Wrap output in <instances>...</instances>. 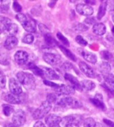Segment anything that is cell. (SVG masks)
I'll list each match as a JSON object with an SVG mask.
<instances>
[{
    "label": "cell",
    "mask_w": 114,
    "mask_h": 127,
    "mask_svg": "<svg viewBox=\"0 0 114 127\" xmlns=\"http://www.w3.org/2000/svg\"><path fill=\"white\" fill-rule=\"evenodd\" d=\"M81 55L84 58V59L88 62L91 63L92 64H95L97 63V61H98L97 56L93 53L81 49Z\"/></svg>",
    "instance_id": "ac0fdd59"
},
{
    "label": "cell",
    "mask_w": 114,
    "mask_h": 127,
    "mask_svg": "<svg viewBox=\"0 0 114 127\" xmlns=\"http://www.w3.org/2000/svg\"><path fill=\"white\" fill-rule=\"evenodd\" d=\"M9 1H1L0 11L1 13H6L9 9Z\"/></svg>",
    "instance_id": "1f68e13d"
},
{
    "label": "cell",
    "mask_w": 114,
    "mask_h": 127,
    "mask_svg": "<svg viewBox=\"0 0 114 127\" xmlns=\"http://www.w3.org/2000/svg\"><path fill=\"white\" fill-rule=\"evenodd\" d=\"M112 35L114 36V27H112Z\"/></svg>",
    "instance_id": "816d5d0a"
},
{
    "label": "cell",
    "mask_w": 114,
    "mask_h": 127,
    "mask_svg": "<svg viewBox=\"0 0 114 127\" xmlns=\"http://www.w3.org/2000/svg\"><path fill=\"white\" fill-rule=\"evenodd\" d=\"M5 84H6V78L5 76L3 75L2 71H1L0 73V86L1 89H4L5 87Z\"/></svg>",
    "instance_id": "f35d334b"
},
{
    "label": "cell",
    "mask_w": 114,
    "mask_h": 127,
    "mask_svg": "<svg viewBox=\"0 0 114 127\" xmlns=\"http://www.w3.org/2000/svg\"><path fill=\"white\" fill-rule=\"evenodd\" d=\"M101 56L106 61H110L111 60L113 57L112 55L108 51H101Z\"/></svg>",
    "instance_id": "8d00e7d4"
},
{
    "label": "cell",
    "mask_w": 114,
    "mask_h": 127,
    "mask_svg": "<svg viewBox=\"0 0 114 127\" xmlns=\"http://www.w3.org/2000/svg\"><path fill=\"white\" fill-rule=\"evenodd\" d=\"M39 28H40V31H42V33L44 34L47 33H49V29L47 28L46 25H44V24H40L39 25Z\"/></svg>",
    "instance_id": "ee69618b"
},
{
    "label": "cell",
    "mask_w": 114,
    "mask_h": 127,
    "mask_svg": "<svg viewBox=\"0 0 114 127\" xmlns=\"http://www.w3.org/2000/svg\"><path fill=\"white\" fill-rule=\"evenodd\" d=\"M75 41L77 42V43L80 45L83 46V47H85L87 45V42L86 40H85L83 38V37L81 35H77L76 37H75Z\"/></svg>",
    "instance_id": "74e56055"
},
{
    "label": "cell",
    "mask_w": 114,
    "mask_h": 127,
    "mask_svg": "<svg viewBox=\"0 0 114 127\" xmlns=\"http://www.w3.org/2000/svg\"><path fill=\"white\" fill-rule=\"evenodd\" d=\"M28 67L37 76H39V77H44V73L42 68H40L36 66L33 63H29L28 64Z\"/></svg>",
    "instance_id": "d4e9b609"
},
{
    "label": "cell",
    "mask_w": 114,
    "mask_h": 127,
    "mask_svg": "<svg viewBox=\"0 0 114 127\" xmlns=\"http://www.w3.org/2000/svg\"><path fill=\"white\" fill-rule=\"evenodd\" d=\"M112 20H113V21H114V15H112Z\"/></svg>",
    "instance_id": "db71d44e"
},
{
    "label": "cell",
    "mask_w": 114,
    "mask_h": 127,
    "mask_svg": "<svg viewBox=\"0 0 114 127\" xmlns=\"http://www.w3.org/2000/svg\"><path fill=\"white\" fill-rule=\"evenodd\" d=\"M81 120L82 118L79 115H69L63 118L62 122L63 125H66L67 123H76L79 124L81 123Z\"/></svg>",
    "instance_id": "44dd1931"
},
{
    "label": "cell",
    "mask_w": 114,
    "mask_h": 127,
    "mask_svg": "<svg viewBox=\"0 0 114 127\" xmlns=\"http://www.w3.org/2000/svg\"><path fill=\"white\" fill-rule=\"evenodd\" d=\"M3 98L5 101L13 104H17L21 102L20 98L17 95H15L11 93H6L3 95Z\"/></svg>",
    "instance_id": "4fadbf2b"
},
{
    "label": "cell",
    "mask_w": 114,
    "mask_h": 127,
    "mask_svg": "<svg viewBox=\"0 0 114 127\" xmlns=\"http://www.w3.org/2000/svg\"><path fill=\"white\" fill-rule=\"evenodd\" d=\"M42 69L44 71V76L48 79H51V80H58L60 78L59 75L57 74V73L54 69L46 67H42Z\"/></svg>",
    "instance_id": "e0dca14e"
},
{
    "label": "cell",
    "mask_w": 114,
    "mask_h": 127,
    "mask_svg": "<svg viewBox=\"0 0 114 127\" xmlns=\"http://www.w3.org/2000/svg\"><path fill=\"white\" fill-rule=\"evenodd\" d=\"M13 9H14L15 12H21L22 10V7L20 5V4L17 1H13Z\"/></svg>",
    "instance_id": "ab89813d"
},
{
    "label": "cell",
    "mask_w": 114,
    "mask_h": 127,
    "mask_svg": "<svg viewBox=\"0 0 114 127\" xmlns=\"http://www.w3.org/2000/svg\"><path fill=\"white\" fill-rule=\"evenodd\" d=\"M81 85L85 91H92L96 88V84L91 80H83L81 82Z\"/></svg>",
    "instance_id": "7402d4cb"
},
{
    "label": "cell",
    "mask_w": 114,
    "mask_h": 127,
    "mask_svg": "<svg viewBox=\"0 0 114 127\" xmlns=\"http://www.w3.org/2000/svg\"><path fill=\"white\" fill-rule=\"evenodd\" d=\"M85 3H89V4L91 5H94L96 3V1H86Z\"/></svg>",
    "instance_id": "f907efd6"
},
{
    "label": "cell",
    "mask_w": 114,
    "mask_h": 127,
    "mask_svg": "<svg viewBox=\"0 0 114 127\" xmlns=\"http://www.w3.org/2000/svg\"><path fill=\"white\" fill-rule=\"evenodd\" d=\"M46 100H47L48 102L51 103V104L54 103V102H56V100H57V95L54 93L48 94L47 97H46Z\"/></svg>",
    "instance_id": "d590c367"
},
{
    "label": "cell",
    "mask_w": 114,
    "mask_h": 127,
    "mask_svg": "<svg viewBox=\"0 0 114 127\" xmlns=\"http://www.w3.org/2000/svg\"><path fill=\"white\" fill-rule=\"evenodd\" d=\"M18 44V39L15 36H9L7 38L4 43L5 48L7 50H11Z\"/></svg>",
    "instance_id": "9a60e30c"
},
{
    "label": "cell",
    "mask_w": 114,
    "mask_h": 127,
    "mask_svg": "<svg viewBox=\"0 0 114 127\" xmlns=\"http://www.w3.org/2000/svg\"><path fill=\"white\" fill-rule=\"evenodd\" d=\"M79 69L87 77L89 78H95L96 77V74L93 69L91 68L87 63L83 61H81L79 63Z\"/></svg>",
    "instance_id": "30bf717a"
},
{
    "label": "cell",
    "mask_w": 114,
    "mask_h": 127,
    "mask_svg": "<svg viewBox=\"0 0 114 127\" xmlns=\"http://www.w3.org/2000/svg\"><path fill=\"white\" fill-rule=\"evenodd\" d=\"M89 100L92 102V104L93 105H95L96 107L102 109V110H106V106L105 104H104V101H103V97H102V95L97 94L95 96V97L90 98Z\"/></svg>",
    "instance_id": "5bb4252c"
},
{
    "label": "cell",
    "mask_w": 114,
    "mask_h": 127,
    "mask_svg": "<svg viewBox=\"0 0 114 127\" xmlns=\"http://www.w3.org/2000/svg\"><path fill=\"white\" fill-rule=\"evenodd\" d=\"M25 121H26V116L24 111L20 109L16 110L13 115V124L16 127H20L25 124Z\"/></svg>",
    "instance_id": "277c9868"
},
{
    "label": "cell",
    "mask_w": 114,
    "mask_h": 127,
    "mask_svg": "<svg viewBox=\"0 0 114 127\" xmlns=\"http://www.w3.org/2000/svg\"><path fill=\"white\" fill-rule=\"evenodd\" d=\"M76 11L84 16H89L93 13V9L89 5L79 3L76 5Z\"/></svg>",
    "instance_id": "9c48e42d"
},
{
    "label": "cell",
    "mask_w": 114,
    "mask_h": 127,
    "mask_svg": "<svg viewBox=\"0 0 114 127\" xmlns=\"http://www.w3.org/2000/svg\"><path fill=\"white\" fill-rule=\"evenodd\" d=\"M0 23H1V33H3L5 29H6V27L12 23L11 21V19H9L8 17L1 16L0 17Z\"/></svg>",
    "instance_id": "83f0119b"
},
{
    "label": "cell",
    "mask_w": 114,
    "mask_h": 127,
    "mask_svg": "<svg viewBox=\"0 0 114 127\" xmlns=\"http://www.w3.org/2000/svg\"><path fill=\"white\" fill-rule=\"evenodd\" d=\"M61 67H62V69L63 70H65V71H69V70H71V68H73V65L71 63H69L65 62L61 66Z\"/></svg>",
    "instance_id": "7bdbcfd3"
},
{
    "label": "cell",
    "mask_w": 114,
    "mask_h": 127,
    "mask_svg": "<svg viewBox=\"0 0 114 127\" xmlns=\"http://www.w3.org/2000/svg\"><path fill=\"white\" fill-rule=\"evenodd\" d=\"M52 104L48 102L47 100L44 101L42 102L39 108H37L36 110L33 113L32 117L35 120H40L43 119L44 117L48 115L51 109H52Z\"/></svg>",
    "instance_id": "3957f363"
},
{
    "label": "cell",
    "mask_w": 114,
    "mask_h": 127,
    "mask_svg": "<svg viewBox=\"0 0 114 127\" xmlns=\"http://www.w3.org/2000/svg\"><path fill=\"white\" fill-rule=\"evenodd\" d=\"M61 127L59 126V125H54V126H52V127Z\"/></svg>",
    "instance_id": "f5cc1de1"
},
{
    "label": "cell",
    "mask_w": 114,
    "mask_h": 127,
    "mask_svg": "<svg viewBox=\"0 0 114 127\" xmlns=\"http://www.w3.org/2000/svg\"><path fill=\"white\" fill-rule=\"evenodd\" d=\"M33 41H34V36L32 34L30 33L25 35L22 39V41L24 43L26 44H31L33 42Z\"/></svg>",
    "instance_id": "836d02e7"
},
{
    "label": "cell",
    "mask_w": 114,
    "mask_h": 127,
    "mask_svg": "<svg viewBox=\"0 0 114 127\" xmlns=\"http://www.w3.org/2000/svg\"><path fill=\"white\" fill-rule=\"evenodd\" d=\"M108 9L110 11H114V1H108Z\"/></svg>",
    "instance_id": "f6af8a7d"
},
{
    "label": "cell",
    "mask_w": 114,
    "mask_h": 127,
    "mask_svg": "<svg viewBox=\"0 0 114 127\" xmlns=\"http://www.w3.org/2000/svg\"><path fill=\"white\" fill-rule=\"evenodd\" d=\"M46 124L48 125L49 127H51L54 125H59V123L62 122V119L60 117H59L57 115H54V114H50L48 115L46 117L45 119Z\"/></svg>",
    "instance_id": "7c38bea8"
},
{
    "label": "cell",
    "mask_w": 114,
    "mask_h": 127,
    "mask_svg": "<svg viewBox=\"0 0 114 127\" xmlns=\"http://www.w3.org/2000/svg\"><path fill=\"white\" fill-rule=\"evenodd\" d=\"M55 91L58 96H65L75 93V89H73L71 85H61L58 87L56 88Z\"/></svg>",
    "instance_id": "52a82bcc"
},
{
    "label": "cell",
    "mask_w": 114,
    "mask_h": 127,
    "mask_svg": "<svg viewBox=\"0 0 114 127\" xmlns=\"http://www.w3.org/2000/svg\"><path fill=\"white\" fill-rule=\"evenodd\" d=\"M43 59L48 64L52 66L57 65L60 63L61 61V58L59 55L52 53H45L43 55Z\"/></svg>",
    "instance_id": "5b68a950"
},
{
    "label": "cell",
    "mask_w": 114,
    "mask_h": 127,
    "mask_svg": "<svg viewBox=\"0 0 114 127\" xmlns=\"http://www.w3.org/2000/svg\"><path fill=\"white\" fill-rule=\"evenodd\" d=\"M85 23L88 24V25H93V24H96V19L94 17H88L87 19H85Z\"/></svg>",
    "instance_id": "b9f144b4"
},
{
    "label": "cell",
    "mask_w": 114,
    "mask_h": 127,
    "mask_svg": "<svg viewBox=\"0 0 114 127\" xmlns=\"http://www.w3.org/2000/svg\"><path fill=\"white\" fill-rule=\"evenodd\" d=\"M97 125H96V121H94V119L89 117L87 118L84 121L83 123V127H96Z\"/></svg>",
    "instance_id": "4dcf8cb0"
},
{
    "label": "cell",
    "mask_w": 114,
    "mask_h": 127,
    "mask_svg": "<svg viewBox=\"0 0 114 127\" xmlns=\"http://www.w3.org/2000/svg\"><path fill=\"white\" fill-rule=\"evenodd\" d=\"M3 127H16L13 123H6Z\"/></svg>",
    "instance_id": "681fc988"
},
{
    "label": "cell",
    "mask_w": 114,
    "mask_h": 127,
    "mask_svg": "<svg viewBox=\"0 0 114 127\" xmlns=\"http://www.w3.org/2000/svg\"><path fill=\"white\" fill-rule=\"evenodd\" d=\"M93 32L98 35H103L106 32V25L102 23H96L93 25Z\"/></svg>",
    "instance_id": "ffe728a7"
},
{
    "label": "cell",
    "mask_w": 114,
    "mask_h": 127,
    "mask_svg": "<svg viewBox=\"0 0 114 127\" xmlns=\"http://www.w3.org/2000/svg\"><path fill=\"white\" fill-rule=\"evenodd\" d=\"M3 108V112L4 113V115L7 117L10 116L11 113H13L14 111V108L12 106L9 105V104H3L2 106Z\"/></svg>",
    "instance_id": "f546056e"
},
{
    "label": "cell",
    "mask_w": 114,
    "mask_h": 127,
    "mask_svg": "<svg viewBox=\"0 0 114 127\" xmlns=\"http://www.w3.org/2000/svg\"><path fill=\"white\" fill-rule=\"evenodd\" d=\"M9 87L11 93L14 94L15 95H19L22 93V88H21V83L19 82L18 80L11 78L9 81Z\"/></svg>",
    "instance_id": "8992f818"
},
{
    "label": "cell",
    "mask_w": 114,
    "mask_h": 127,
    "mask_svg": "<svg viewBox=\"0 0 114 127\" xmlns=\"http://www.w3.org/2000/svg\"><path fill=\"white\" fill-rule=\"evenodd\" d=\"M17 31H18V26L16 24L12 23L6 27V29H5L2 33H4L5 34L8 35V37L15 36V35L17 33Z\"/></svg>",
    "instance_id": "603a6c76"
},
{
    "label": "cell",
    "mask_w": 114,
    "mask_h": 127,
    "mask_svg": "<svg viewBox=\"0 0 114 127\" xmlns=\"http://www.w3.org/2000/svg\"><path fill=\"white\" fill-rule=\"evenodd\" d=\"M57 37L58 38V39L65 46H66V47H69V42L68 39H67L65 37H64L63 35L61 33H60V32H57Z\"/></svg>",
    "instance_id": "d6a6232c"
},
{
    "label": "cell",
    "mask_w": 114,
    "mask_h": 127,
    "mask_svg": "<svg viewBox=\"0 0 114 127\" xmlns=\"http://www.w3.org/2000/svg\"><path fill=\"white\" fill-rule=\"evenodd\" d=\"M104 122L106 123V125H108V127H114V122H112V121L108 120V119H104Z\"/></svg>",
    "instance_id": "bcb514c9"
},
{
    "label": "cell",
    "mask_w": 114,
    "mask_h": 127,
    "mask_svg": "<svg viewBox=\"0 0 114 127\" xmlns=\"http://www.w3.org/2000/svg\"><path fill=\"white\" fill-rule=\"evenodd\" d=\"M44 84L46 85L54 88L55 89H56V88H57L59 86V85H57V84L55 83H53V82L50 81H48V80H44Z\"/></svg>",
    "instance_id": "60d3db41"
},
{
    "label": "cell",
    "mask_w": 114,
    "mask_h": 127,
    "mask_svg": "<svg viewBox=\"0 0 114 127\" xmlns=\"http://www.w3.org/2000/svg\"><path fill=\"white\" fill-rule=\"evenodd\" d=\"M65 127H79V124L76 123H69L65 125Z\"/></svg>",
    "instance_id": "7dc6e473"
},
{
    "label": "cell",
    "mask_w": 114,
    "mask_h": 127,
    "mask_svg": "<svg viewBox=\"0 0 114 127\" xmlns=\"http://www.w3.org/2000/svg\"><path fill=\"white\" fill-rule=\"evenodd\" d=\"M16 77L19 82L26 89H33L35 88V79L32 74L24 71H19L17 73Z\"/></svg>",
    "instance_id": "6da1fadb"
},
{
    "label": "cell",
    "mask_w": 114,
    "mask_h": 127,
    "mask_svg": "<svg viewBox=\"0 0 114 127\" xmlns=\"http://www.w3.org/2000/svg\"><path fill=\"white\" fill-rule=\"evenodd\" d=\"M59 47L61 49V51H62L63 53L67 57H68L69 59H70L71 60L73 61H77V58H76V57L75 55L71 51H69V49L64 47V46L63 45H58Z\"/></svg>",
    "instance_id": "484cf974"
},
{
    "label": "cell",
    "mask_w": 114,
    "mask_h": 127,
    "mask_svg": "<svg viewBox=\"0 0 114 127\" xmlns=\"http://www.w3.org/2000/svg\"><path fill=\"white\" fill-rule=\"evenodd\" d=\"M99 68H100V72L104 74V75H106L108 74H110V72L111 71V66L108 63V62H102L101 64L99 66Z\"/></svg>",
    "instance_id": "4316f807"
},
{
    "label": "cell",
    "mask_w": 114,
    "mask_h": 127,
    "mask_svg": "<svg viewBox=\"0 0 114 127\" xmlns=\"http://www.w3.org/2000/svg\"><path fill=\"white\" fill-rule=\"evenodd\" d=\"M14 59L17 64L23 65L26 63L29 59V55L23 51H18L14 55Z\"/></svg>",
    "instance_id": "8fae6325"
},
{
    "label": "cell",
    "mask_w": 114,
    "mask_h": 127,
    "mask_svg": "<svg viewBox=\"0 0 114 127\" xmlns=\"http://www.w3.org/2000/svg\"><path fill=\"white\" fill-rule=\"evenodd\" d=\"M23 29L29 33H34L36 31V24L33 19L27 18L23 23H21Z\"/></svg>",
    "instance_id": "2e32d148"
},
{
    "label": "cell",
    "mask_w": 114,
    "mask_h": 127,
    "mask_svg": "<svg viewBox=\"0 0 114 127\" xmlns=\"http://www.w3.org/2000/svg\"><path fill=\"white\" fill-rule=\"evenodd\" d=\"M44 39H45V41H46L48 45L50 46V47H54L56 45V40L54 39V38L52 37L50 32L44 34Z\"/></svg>",
    "instance_id": "f1b7e54d"
},
{
    "label": "cell",
    "mask_w": 114,
    "mask_h": 127,
    "mask_svg": "<svg viewBox=\"0 0 114 127\" xmlns=\"http://www.w3.org/2000/svg\"><path fill=\"white\" fill-rule=\"evenodd\" d=\"M74 29L77 32H83L87 31L88 29V27L82 23H77V25H75Z\"/></svg>",
    "instance_id": "e575fe53"
},
{
    "label": "cell",
    "mask_w": 114,
    "mask_h": 127,
    "mask_svg": "<svg viewBox=\"0 0 114 127\" xmlns=\"http://www.w3.org/2000/svg\"><path fill=\"white\" fill-rule=\"evenodd\" d=\"M57 104L63 108H79L82 107V103L72 96H65L61 98Z\"/></svg>",
    "instance_id": "7a4b0ae2"
},
{
    "label": "cell",
    "mask_w": 114,
    "mask_h": 127,
    "mask_svg": "<svg viewBox=\"0 0 114 127\" xmlns=\"http://www.w3.org/2000/svg\"><path fill=\"white\" fill-rule=\"evenodd\" d=\"M104 79L105 82L104 86L114 91V75L110 73L104 75Z\"/></svg>",
    "instance_id": "d6986e66"
},
{
    "label": "cell",
    "mask_w": 114,
    "mask_h": 127,
    "mask_svg": "<svg viewBox=\"0 0 114 127\" xmlns=\"http://www.w3.org/2000/svg\"><path fill=\"white\" fill-rule=\"evenodd\" d=\"M65 79L67 81H68L71 84V86L75 90L76 89L79 91H82V87H81V83H79L76 77L71 75L70 73H65L64 75Z\"/></svg>",
    "instance_id": "ba28073f"
},
{
    "label": "cell",
    "mask_w": 114,
    "mask_h": 127,
    "mask_svg": "<svg viewBox=\"0 0 114 127\" xmlns=\"http://www.w3.org/2000/svg\"><path fill=\"white\" fill-rule=\"evenodd\" d=\"M107 9H108V1H102L98 13V16H97L98 19L100 20L104 17L106 14Z\"/></svg>",
    "instance_id": "cb8c5ba5"
},
{
    "label": "cell",
    "mask_w": 114,
    "mask_h": 127,
    "mask_svg": "<svg viewBox=\"0 0 114 127\" xmlns=\"http://www.w3.org/2000/svg\"><path fill=\"white\" fill-rule=\"evenodd\" d=\"M33 127H46L44 123L41 122V121H37L36 123L34 124Z\"/></svg>",
    "instance_id": "c3c4849f"
}]
</instances>
